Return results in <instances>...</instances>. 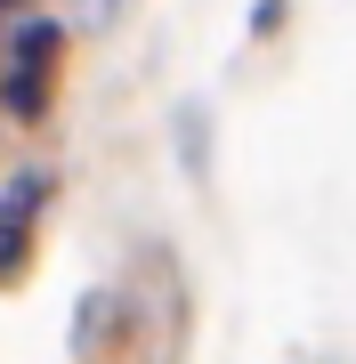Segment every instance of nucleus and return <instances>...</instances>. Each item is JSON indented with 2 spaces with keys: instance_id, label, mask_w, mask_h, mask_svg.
<instances>
[{
  "instance_id": "nucleus-1",
  "label": "nucleus",
  "mask_w": 356,
  "mask_h": 364,
  "mask_svg": "<svg viewBox=\"0 0 356 364\" xmlns=\"http://www.w3.org/2000/svg\"><path fill=\"white\" fill-rule=\"evenodd\" d=\"M65 16H25V25H9V65H0V105H9V122H49L57 105V57H65Z\"/></svg>"
},
{
  "instance_id": "nucleus-2",
  "label": "nucleus",
  "mask_w": 356,
  "mask_h": 364,
  "mask_svg": "<svg viewBox=\"0 0 356 364\" xmlns=\"http://www.w3.org/2000/svg\"><path fill=\"white\" fill-rule=\"evenodd\" d=\"M114 316H122V291H90L81 316H73V348L81 356H106L114 348Z\"/></svg>"
},
{
  "instance_id": "nucleus-3",
  "label": "nucleus",
  "mask_w": 356,
  "mask_h": 364,
  "mask_svg": "<svg viewBox=\"0 0 356 364\" xmlns=\"http://www.w3.org/2000/svg\"><path fill=\"white\" fill-rule=\"evenodd\" d=\"M25 267H33V219L0 210V284H25Z\"/></svg>"
},
{
  "instance_id": "nucleus-4",
  "label": "nucleus",
  "mask_w": 356,
  "mask_h": 364,
  "mask_svg": "<svg viewBox=\"0 0 356 364\" xmlns=\"http://www.w3.org/2000/svg\"><path fill=\"white\" fill-rule=\"evenodd\" d=\"M57 195V178L49 170H16L9 178V195H0V210H9V219H41V203Z\"/></svg>"
},
{
  "instance_id": "nucleus-5",
  "label": "nucleus",
  "mask_w": 356,
  "mask_h": 364,
  "mask_svg": "<svg viewBox=\"0 0 356 364\" xmlns=\"http://www.w3.org/2000/svg\"><path fill=\"white\" fill-rule=\"evenodd\" d=\"M0 9H25V0H0Z\"/></svg>"
}]
</instances>
